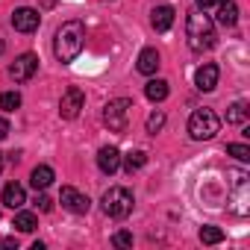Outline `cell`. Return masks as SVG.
<instances>
[{
  "label": "cell",
  "instance_id": "6da1fadb",
  "mask_svg": "<svg viewBox=\"0 0 250 250\" xmlns=\"http://www.w3.org/2000/svg\"><path fill=\"white\" fill-rule=\"evenodd\" d=\"M85 47V27L83 21H65L56 30V42H53V53L62 65H71Z\"/></svg>",
  "mask_w": 250,
  "mask_h": 250
},
{
  "label": "cell",
  "instance_id": "7a4b0ae2",
  "mask_svg": "<svg viewBox=\"0 0 250 250\" xmlns=\"http://www.w3.org/2000/svg\"><path fill=\"white\" fill-rule=\"evenodd\" d=\"M186 39H188V47L194 53L209 50L215 44V24H212V18L203 15L200 9L188 12V18H186Z\"/></svg>",
  "mask_w": 250,
  "mask_h": 250
},
{
  "label": "cell",
  "instance_id": "3957f363",
  "mask_svg": "<svg viewBox=\"0 0 250 250\" xmlns=\"http://www.w3.org/2000/svg\"><path fill=\"white\" fill-rule=\"evenodd\" d=\"M218 130H221V118L215 115V109L203 106V109L191 112V118H188V136L194 142H209V139L218 136Z\"/></svg>",
  "mask_w": 250,
  "mask_h": 250
},
{
  "label": "cell",
  "instance_id": "277c9868",
  "mask_svg": "<svg viewBox=\"0 0 250 250\" xmlns=\"http://www.w3.org/2000/svg\"><path fill=\"white\" fill-rule=\"evenodd\" d=\"M103 212L109 215V218H127L130 212H133V194H130V188H124V186H112L106 194H103Z\"/></svg>",
  "mask_w": 250,
  "mask_h": 250
},
{
  "label": "cell",
  "instance_id": "5b68a950",
  "mask_svg": "<svg viewBox=\"0 0 250 250\" xmlns=\"http://www.w3.org/2000/svg\"><path fill=\"white\" fill-rule=\"evenodd\" d=\"M130 109H133V100L130 97H115L103 106V121H106V127L112 133H124L127 130V124H130Z\"/></svg>",
  "mask_w": 250,
  "mask_h": 250
},
{
  "label": "cell",
  "instance_id": "8992f818",
  "mask_svg": "<svg viewBox=\"0 0 250 250\" xmlns=\"http://www.w3.org/2000/svg\"><path fill=\"white\" fill-rule=\"evenodd\" d=\"M36 71H39V56H36V53H21V56L9 65V77H12L15 83H27V80H33Z\"/></svg>",
  "mask_w": 250,
  "mask_h": 250
},
{
  "label": "cell",
  "instance_id": "52a82bcc",
  "mask_svg": "<svg viewBox=\"0 0 250 250\" xmlns=\"http://www.w3.org/2000/svg\"><path fill=\"white\" fill-rule=\"evenodd\" d=\"M83 106H85V94H83V88L71 85V88L62 94V100H59V115H62L65 121H74V118L83 112Z\"/></svg>",
  "mask_w": 250,
  "mask_h": 250
},
{
  "label": "cell",
  "instance_id": "ba28073f",
  "mask_svg": "<svg viewBox=\"0 0 250 250\" xmlns=\"http://www.w3.org/2000/svg\"><path fill=\"white\" fill-rule=\"evenodd\" d=\"M59 203H62V209H68V212H74V215H85V212L91 209V200H88L83 191H77L74 186H65V188L59 191Z\"/></svg>",
  "mask_w": 250,
  "mask_h": 250
},
{
  "label": "cell",
  "instance_id": "9c48e42d",
  "mask_svg": "<svg viewBox=\"0 0 250 250\" xmlns=\"http://www.w3.org/2000/svg\"><path fill=\"white\" fill-rule=\"evenodd\" d=\"M39 24H42V15L36 9H30V6H21V9L12 12V27L18 33H36Z\"/></svg>",
  "mask_w": 250,
  "mask_h": 250
},
{
  "label": "cell",
  "instance_id": "30bf717a",
  "mask_svg": "<svg viewBox=\"0 0 250 250\" xmlns=\"http://www.w3.org/2000/svg\"><path fill=\"white\" fill-rule=\"evenodd\" d=\"M218 77H221L218 65H215V62H203V65L194 71V85H197V91H215Z\"/></svg>",
  "mask_w": 250,
  "mask_h": 250
},
{
  "label": "cell",
  "instance_id": "8fae6325",
  "mask_svg": "<svg viewBox=\"0 0 250 250\" xmlns=\"http://www.w3.org/2000/svg\"><path fill=\"white\" fill-rule=\"evenodd\" d=\"M97 168L103 171V174H115L118 168H121V150L118 147H100L97 150Z\"/></svg>",
  "mask_w": 250,
  "mask_h": 250
},
{
  "label": "cell",
  "instance_id": "7c38bea8",
  "mask_svg": "<svg viewBox=\"0 0 250 250\" xmlns=\"http://www.w3.org/2000/svg\"><path fill=\"white\" fill-rule=\"evenodd\" d=\"M174 6H156L153 12H150V24H153V30L156 33H168L171 30V24H174Z\"/></svg>",
  "mask_w": 250,
  "mask_h": 250
},
{
  "label": "cell",
  "instance_id": "4fadbf2b",
  "mask_svg": "<svg viewBox=\"0 0 250 250\" xmlns=\"http://www.w3.org/2000/svg\"><path fill=\"white\" fill-rule=\"evenodd\" d=\"M0 200H3V206H9V209H21V206L27 203V191H24V186L9 183V186L3 188V194H0Z\"/></svg>",
  "mask_w": 250,
  "mask_h": 250
},
{
  "label": "cell",
  "instance_id": "5bb4252c",
  "mask_svg": "<svg viewBox=\"0 0 250 250\" xmlns=\"http://www.w3.org/2000/svg\"><path fill=\"white\" fill-rule=\"evenodd\" d=\"M139 74H145V77H150V74H156L159 71V50L156 47H145L142 53H139Z\"/></svg>",
  "mask_w": 250,
  "mask_h": 250
},
{
  "label": "cell",
  "instance_id": "9a60e30c",
  "mask_svg": "<svg viewBox=\"0 0 250 250\" xmlns=\"http://www.w3.org/2000/svg\"><path fill=\"white\" fill-rule=\"evenodd\" d=\"M215 9H218L215 21H218L221 27H235V24H238V6L232 3V0H221Z\"/></svg>",
  "mask_w": 250,
  "mask_h": 250
},
{
  "label": "cell",
  "instance_id": "2e32d148",
  "mask_svg": "<svg viewBox=\"0 0 250 250\" xmlns=\"http://www.w3.org/2000/svg\"><path fill=\"white\" fill-rule=\"evenodd\" d=\"M53 180H56V174H53V168H50V165H36V168H33V174H30V186H33L36 191H44Z\"/></svg>",
  "mask_w": 250,
  "mask_h": 250
},
{
  "label": "cell",
  "instance_id": "e0dca14e",
  "mask_svg": "<svg viewBox=\"0 0 250 250\" xmlns=\"http://www.w3.org/2000/svg\"><path fill=\"white\" fill-rule=\"evenodd\" d=\"M121 162H124V171H127V174H136V171L145 168L147 153H145V150H130L127 156H121Z\"/></svg>",
  "mask_w": 250,
  "mask_h": 250
},
{
  "label": "cell",
  "instance_id": "ac0fdd59",
  "mask_svg": "<svg viewBox=\"0 0 250 250\" xmlns=\"http://www.w3.org/2000/svg\"><path fill=\"white\" fill-rule=\"evenodd\" d=\"M145 97L153 100V103H162V100L168 97V83H165V80H150V83L145 85Z\"/></svg>",
  "mask_w": 250,
  "mask_h": 250
},
{
  "label": "cell",
  "instance_id": "d6986e66",
  "mask_svg": "<svg viewBox=\"0 0 250 250\" xmlns=\"http://www.w3.org/2000/svg\"><path fill=\"white\" fill-rule=\"evenodd\" d=\"M12 227H18V232H33L39 227V218H36V212H18Z\"/></svg>",
  "mask_w": 250,
  "mask_h": 250
},
{
  "label": "cell",
  "instance_id": "ffe728a7",
  "mask_svg": "<svg viewBox=\"0 0 250 250\" xmlns=\"http://www.w3.org/2000/svg\"><path fill=\"white\" fill-rule=\"evenodd\" d=\"M244 121H247V103L244 100H235L227 109V124H244Z\"/></svg>",
  "mask_w": 250,
  "mask_h": 250
},
{
  "label": "cell",
  "instance_id": "44dd1931",
  "mask_svg": "<svg viewBox=\"0 0 250 250\" xmlns=\"http://www.w3.org/2000/svg\"><path fill=\"white\" fill-rule=\"evenodd\" d=\"M200 241L203 244H221L224 241V229L221 227H200Z\"/></svg>",
  "mask_w": 250,
  "mask_h": 250
},
{
  "label": "cell",
  "instance_id": "7402d4cb",
  "mask_svg": "<svg viewBox=\"0 0 250 250\" xmlns=\"http://www.w3.org/2000/svg\"><path fill=\"white\" fill-rule=\"evenodd\" d=\"M21 106V94L18 91H3V94H0V109H3V112H15Z\"/></svg>",
  "mask_w": 250,
  "mask_h": 250
},
{
  "label": "cell",
  "instance_id": "603a6c76",
  "mask_svg": "<svg viewBox=\"0 0 250 250\" xmlns=\"http://www.w3.org/2000/svg\"><path fill=\"white\" fill-rule=\"evenodd\" d=\"M162 127H165V112H153V115L147 118V133H150V136H156Z\"/></svg>",
  "mask_w": 250,
  "mask_h": 250
},
{
  "label": "cell",
  "instance_id": "cb8c5ba5",
  "mask_svg": "<svg viewBox=\"0 0 250 250\" xmlns=\"http://www.w3.org/2000/svg\"><path fill=\"white\" fill-rule=\"evenodd\" d=\"M227 153L235 156L238 162H250V147L247 145H227Z\"/></svg>",
  "mask_w": 250,
  "mask_h": 250
},
{
  "label": "cell",
  "instance_id": "d4e9b609",
  "mask_svg": "<svg viewBox=\"0 0 250 250\" xmlns=\"http://www.w3.org/2000/svg\"><path fill=\"white\" fill-rule=\"evenodd\" d=\"M112 244H115V247H133V232H127V229L115 232V235H112Z\"/></svg>",
  "mask_w": 250,
  "mask_h": 250
},
{
  "label": "cell",
  "instance_id": "484cf974",
  "mask_svg": "<svg viewBox=\"0 0 250 250\" xmlns=\"http://www.w3.org/2000/svg\"><path fill=\"white\" fill-rule=\"evenodd\" d=\"M194 3H197V9H200V12H206V9H215L221 0H194Z\"/></svg>",
  "mask_w": 250,
  "mask_h": 250
},
{
  "label": "cell",
  "instance_id": "4316f807",
  "mask_svg": "<svg viewBox=\"0 0 250 250\" xmlns=\"http://www.w3.org/2000/svg\"><path fill=\"white\" fill-rule=\"evenodd\" d=\"M36 203H39V209H42V212H50V197H47V194H39V200H36Z\"/></svg>",
  "mask_w": 250,
  "mask_h": 250
},
{
  "label": "cell",
  "instance_id": "83f0119b",
  "mask_svg": "<svg viewBox=\"0 0 250 250\" xmlns=\"http://www.w3.org/2000/svg\"><path fill=\"white\" fill-rule=\"evenodd\" d=\"M6 136H9V121H6V118H0V142H3Z\"/></svg>",
  "mask_w": 250,
  "mask_h": 250
},
{
  "label": "cell",
  "instance_id": "f1b7e54d",
  "mask_svg": "<svg viewBox=\"0 0 250 250\" xmlns=\"http://www.w3.org/2000/svg\"><path fill=\"white\" fill-rule=\"evenodd\" d=\"M3 247H6V250H15V247H18V241H15V238H3Z\"/></svg>",
  "mask_w": 250,
  "mask_h": 250
},
{
  "label": "cell",
  "instance_id": "f546056e",
  "mask_svg": "<svg viewBox=\"0 0 250 250\" xmlns=\"http://www.w3.org/2000/svg\"><path fill=\"white\" fill-rule=\"evenodd\" d=\"M0 171H3V153H0Z\"/></svg>",
  "mask_w": 250,
  "mask_h": 250
}]
</instances>
